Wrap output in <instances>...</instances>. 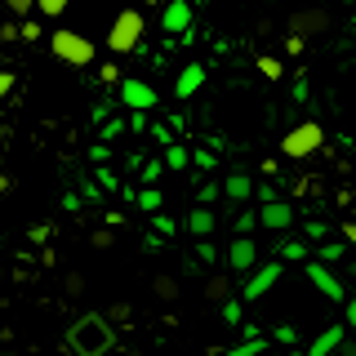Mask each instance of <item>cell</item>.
I'll use <instances>...</instances> for the list:
<instances>
[{
  "label": "cell",
  "mask_w": 356,
  "mask_h": 356,
  "mask_svg": "<svg viewBox=\"0 0 356 356\" xmlns=\"http://www.w3.org/2000/svg\"><path fill=\"white\" fill-rule=\"evenodd\" d=\"M111 325H107V316H81L72 325V334H67V343H72V352L76 356H103L111 348Z\"/></svg>",
  "instance_id": "obj_1"
},
{
  "label": "cell",
  "mask_w": 356,
  "mask_h": 356,
  "mask_svg": "<svg viewBox=\"0 0 356 356\" xmlns=\"http://www.w3.org/2000/svg\"><path fill=\"white\" fill-rule=\"evenodd\" d=\"M143 31H147V22H143V9H120L116 22H111L107 31V49L111 54H129L143 44Z\"/></svg>",
  "instance_id": "obj_2"
},
{
  "label": "cell",
  "mask_w": 356,
  "mask_h": 356,
  "mask_svg": "<svg viewBox=\"0 0 356 356\" xmlns=\"http://www.w3.org/2000/svg\"><path fill=\"white\" fill-rule=\"evenodd\" d=\"M49 49H54V58L67 63V67H89L94 63V40L81 36V31H67V27H58L49 36Z\"/></svg>",
  "instance_id": "obj_3"
},
{
  "label": "cell",
  "mask_w": 356,
  "mask_h": 356,
  "mask_svg": "<svg viewBox=\"0 0 356 356\" xmlns=\"http://www.w3.org/2000/svg\"><path fill=\"white\" fill-rule=\"evenodd\" d=\"M325 147V129L316 125V120H303V125H294L281 138V152L289 156V161H307L312 152H321Z\"/></svg>",
  "instance_id": "obj_4"
},
{
  "label": "cell",
  "mask_w": 356,
  "mask_h": 356,
  "mask_svg": "<svg viewBox=\"0 0 356 356\" xmlns=\"http://www.w3.org/2000/svg\"><path fill=\"white\" fill-rule=\"evenodd\" d=\"M289 36H321V31H330V14L325 9H294V14H289Z\"/></svg>",
  "instance_id": "obj_5"
},
{
  "label": "cell",
  "mask_w": 356,
  "mask_h": 356,
  "mask_svg": "<svg viewBox=\"0 0 356 356\" xmlns=\"http://www.w3.org/2000/svg\"><path fill=\"white\" fill-rule=\"evenodd\" d=\"M152 294H156V298H165V303H174V298H178V276L161 272V276L152 281Z\"/></svg>",
  "instance_id": "obj_6"
},
{
  "label": "cell",
  "mask_w": 356,
  "mask_h": 356,
  "mask_svg": "<svg viewBox=\"0 0 356 356\" xmlns=\"http://www.w3.org/2000/svg\"><path fill=\"white\" fill-rule=\"evenodd\" d=\"M232 294V281H227V276H209V281H205V298H209V303H222V298H227Z\"/></svg>",
  "instance_id": "obj_7"
},
{
  "label": "cell",
  "mask_w": 356,
  "mask_h": 356,
  "mask_svg": "<svg viewBox=\"0 0 356 356\" xmlns=\"http://www.w3.org/2000/svg\"><path fill=\"white\" fill-rule=\"evenodd\" d=\"M125 98H129L134 107H147L152 103V89L147 85H125Z\"/></svg>",
  "instance_id": "obj_8"
},
{
  "label": "cell",
  "mask_w": 356,
  "mask_h": 356,
  "mask_svg": "<svg viewBox=\"0 0 356 356\" xmlns=\"http://www.w3.org/2000/svg\"><path fill=\"white\" fill-rule=\"evenodd\" d=\"M259 72L267 76V81H281L285 67H281V58H267V54H263V58H259Z\"/></svg>",
  "instance_id": "obj_9"
},
{
  "label": "cell",
  "mask_w": 356,
  "mask_h": 356,
  "mask_svg": "<svg viewBox=\"0 0 356 356\" xmlns=\"http://www.w3.org/2000/svg\"><path fill=\"white\" fill-rule=\"evenodd\" d=\"M67 5H72V0H36V9H40L44 18H58V14H63Z\"/></svg>",
  "instance_id": "obj_10"
},
{
  "label": "cell",
  "mask_w": 356,
  "mask_h": 356,
  "mask_svg": "<svg viewBox=\"0 0 356 356\" xmlns=\"http://www.w3.org/2000/svg\"><path fill=\"white\" fill-rule=\"evenodd\" d=\"M98 81H103V85H116L120 81V67L116 63H103V67H98Z\"/></svg>",
  "instance_id": "obj_11"
},
{
  "label": "cell",
  "mask_w": 356,
  "mask_h": 356,
  "mask_svg": "<svg viewBox=\"0 0 356 356\" xmlns=\"http://www.w3.org/2000/svg\"><path fill=\"white\" fill-rule=\"evenodd\" d=\"M63 289H67V294H85V276L67 272V276H63Z\"/></svg>",
  "instance_id": "obj_12"
},
{
  "label": "cell",
  "mask_w": 356,
  "mask_h": 356,
  "mask_svg": "<svg viewBox=\"0 0 356 356\" xmlns=\"http://www.w3.org/2000/svg\"><path fill=\"white\" fill-rule=\"evenodd\" d=\"M5 9H9V14H31V9H36V0H5Z\"/></svg>",
  "instance_id": "obj_13"
},
{
  "label": "cell",
  "mask_w": 356,
  "mask_h": 356,
  "mask_svg": "<svg viewBox=\"0 0 356 356\" xmlns=\"http://www.w3.org/2000/svg\"><path fill=\"white\" fill-rule=\"evenodd\" d=\"M107 316H111V321H120V325H125V321H129V303H111V307H107Z\"/></svg>",
  "instance_id": "obj_14"
},
{
  "label": "cell",
  "mask_w": 356,
  "mask_h": 356,
  "mask_svg": "<svg viewBox=\"0 0 356 356\" xmlns=\"http://www.w3.org/2000/svg\"><path fill=\"white\" fill-rule=\"evenodd\" d=\"M183 18H187V14H183V5H174V9H170V18H165V27H183Z\"/></svg>",
  "instance_id": "obj_15"
},
{
  "label": "cell",
  "mask_w": 356,
  "mask_h": 356,
  "mask_svg": "<svg viewBox=\"0 0 356 356\" xmlns=\"http://www.w3.org/2000/svg\"><path fill=\"white\" fill-rule=\"evenodd\" d=\"M18 36H22V40H36V36H40V27H36V22H22Z\"/></svg>",
  "instance_id": "obj_16"
},
{
  "label": "cell",
  "mask_w": 356,
  "mask_h": 356,
  "mask_svg": "<svg viewBox=\"0 0 356 356\" xmlns=\"http://www.w3.org/2000/svg\"><path fill=\"white\" fill-rule=\"evenodd\" d=\"M89 245H94V250H107L111 236H107V232H94V236H89Z\"/></svg>",
  "instance_id": "obj_17"
},
{
  "label": "cell",
  "mask_w": 356,
  "mask_h": 356,
  "mask_svg": "<svg viewBox=\"0 0 356 356\" xmlns=\"http://www.w3.org/2000/svg\"><path fill=\"white\" fill-rule=\"evenodd\" d=\"M303 44H307L303 36H289V40H285V49H289V54H303Z\"/></svg>",
  "instance_id": "obj_18"
},
{
  "label": "cell",
  "mask_w": 356,
  "mask_h": 356,
  "mask_svg": "<svg viewBox=\"0 0 356 356\" xmlns=\"http://www.w3.org/2000/svg\"><path fill=\"white\" fill-rule=\"evenodd\" d=\"M9 89H14V76H9V72H0V94H9Z\"/></svg>",
  "instance_id": "obj_19"
},
{
  "label": "cell",
  "mask_w": 356,
  "mask_h": 356,
  "mask_svg": "<svg viewBox=\"0 0 356 356\" xmlns=\"http://www.w3.org/2000/svg\"><path fill=\"white\" fill-rule=\"evenodd\" d=\"M5 192H14V178H9V174H0V196H5Z\"/></svg>",
  "instance_id": "obj_20"
},
{
  "label": "cell",
  "mask_w": 356,
  "mask_h": 356,
  "mask_svg": "<svg viewBox=\"0 0 356 356\" xmlns=\"http://www.w3.org/2000/svg\"><path fill=\"white\" fill-rule=\"evenodd\" d=\"M147 5H161V0H147Z\"/></svg>",
  "instance_id": "obj_21"
}]
</instances>
